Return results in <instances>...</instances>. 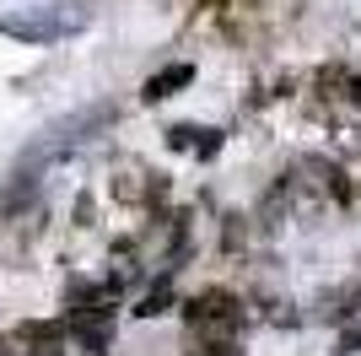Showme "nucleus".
Wrapping results in <instances>:
<instances>
[{"label": "nucleus", "mask_w": 361, "mask_h": 356, "mask_svg": "<svg viewBox=\"0 0 361 356\" xmlns=\"http://www.w3.org/2000/svg\"><path fill=\"white\" fill-rule=\"evenodd\" d=\"M81 28H87V16L75 6H32V11L0 16V32L16 38V44H54V38H71Z\"/></svg>", "instance_id": "obj_1"}, {"label": "nucleus", "mask_w": 361, "mask_h": 356, "mask_svg": "<svg viewBox=\"0 0 361 356\" xmlns=\"http://www.w3.org/2000/svg\"><path fill=\"white\" fill-rule=\"evenodd\" d=\"M183 319H189V335H200V340H232L243 324V302L221 286H211V292L183 302Z\"/></svg>", "instance_id": "obj_2"}, {"label": "nucleus", "mask_w": 361, "mask_h": 356, "mask_svg": "<svg viewBox=\"0 0 361 356\" xmlns=\"http://www.w3.org/2000/svg\"><path fill=\"white\" fill-rule=\"evenodd\" d=\"M189 81H195V65H167V71H157L146 87H140V97H146V103H162V97H173V92L189 87Z\"/></svg>", "instance_id": "obj_3"}, {"label": "nucleus", "mask_w": 361, "mask_h": 356, "mask_svg": "<svg viewBox=\"0 0 361 356\" xmlns=\"http://www.w3.org/2000/svg\"><path fill=\"white\" fill-rule=\"evenodd\" d=\"M189 151H195V157H216V151H221V135H216V130H195Z\"/></svg>", "instance_id": "obj_4"}, {"label": "nucleus", "mask_w": 361, "mask_h": 356, "mask_svg": "<svg viewBox=\"0 0 361 356\" xmlns=\"http://www.w3.org/2000/svg\"><path fill=\"white\" fill-rule=\"evenodd\" d=\"M167 302H173V292H167V286H157V292H151V297H146V302H140L135 313H140V319H157V313H162Z\"/></svg>", "instance_id": "obj_5"}, {"label": "nucleus", "mask_w": 361, "mask_h": 356, "mask_svg": "<svg viewBox=\"0 0 361 356\" xmlns=\"http://www.w3.org/2000/svg\"><path fill=\"white\" fill-rule=\"evenodd\" d=\"M22 356H65V351H60V340H32V351H22Z\"/></svg>", "instance_id": "obj_6"}]
</instances>
